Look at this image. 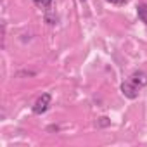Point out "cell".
<instances>
[{"label":"cell","instance_id":"6da1fadb","mask_svg":"<svg viewBox=\"0 0 147 147\" xmlns=\"http://www.w3.org/2000/svg\"><path fill=\"white\" fill-rule=\"evenodd\" d=\"M50 102H52V95H50L49 92L42 94V95L36 99V102L33 104V113H35V114H43V113H47V109L50 107Z\"/></svg>","mask_w":147,"mask_h":147},{"label":"cell","instance_id":"7a4b0ae2","mask_svg":"<svg viewBox=\"0 0 147 147\" xmlns=\"http://www.w3.org/2000/svg\"><path fill=\"white\" fill-rule=\"evenodd\" d=\"M138 90H140V88H138L131 80H126V82L121 83V94H123L126 99H131V100L137 99V97H138Z\"/></svg>","mask_w":147,"mask_h":147},{"label":"cell","instance_id":"3957f363","mask_svg":"<svg viewBox=\"0 0 147 147\" xmlns=\"http://www.w3.org/2000/svg\"><path fill=\"white\" fill-rule=\"evenodd\" d=\"M130 80H131L138 88L147 87V73H144V71H135L133 75L130 76Z\"/></svg>","mask_w":147,"mask_h":147},{"label":"cell","instance_id":"277c9868","mask_svg":"<svg viewBox=\"0 0 147 147\" xmlns=\"http://www.w3.org/2000/svg\"><path fill=\"white\" fill-rule=\"evenodd\" d=\"M137 16H138V19H140L142 23L147 24V5H145V4H140V5L137 7Z\"/></svg>","mask_w":147,"mask_h":147},{"label":"cell","instance_id":"5b68a950","mask_svg":"<svg viewBox=\"0 0 147 147\" xmlns=\"http://www.w3.org/2000/svg\"><path fill=\"white\" fill-rule=\"evenodd\" d=\"M33 4H35L36 7L43 9V11H49V9L52 7V4H54V0H33Z\"/></svg>","mask_w":147,"mask_h":147},{"label":"cell","instance_id":"8992f818","mask_svg":"<svg viewBox=\"0 0 147 147\" xmlns=\"http://www.w3.org/2000/svg\"><path fill=\"white\" fill-rule=\"evenodd\" d=\"M109 125H111V119H109V118H106V116L99 118V121H97V126H100V128H104V126H109Z\"/></svg>","mask_w":147,"mask_h":147},{"label":"cell","instance_id":"52a82bcc","mask_svg":"<svg viewBox=\"0 0 147 147\" xmlns=\"http://www.w3.org/2000/svg\"><path fill=\"white\" fill-rule=\"evenodd\" d=\"M45 21H47L49 24H55V23H57V16H50L49 12H45Z\"/></svg>","mask_w":147,"mask_h":147},{"label":"cell","instance_id":"ba28073f","mask_svg":"<svg viewBox=\"0 0 147 147\" xmlns=\"http://www.w3.org/2000/svg\"><path fill=\"white\" fill-rule=\"evenodd\" d=\"M109 4H113V5H123V4H126L128 0H107Z\"/></svg>","mask_w":147,"mask_h":147},{"label":"cell","instance_id":"9c48e42d","mask_svg":"<svg viewBox=\"0 0 147 147\" xmlns=\"http://www.w3.org/2000/svg\"><path fill=\"white\" fill-rule=\"evenodd\" d=\"M78 2H87V0H78Z\"/></svg>","mask_w":147,"mask_h":147}]
</instances>
